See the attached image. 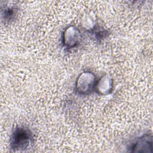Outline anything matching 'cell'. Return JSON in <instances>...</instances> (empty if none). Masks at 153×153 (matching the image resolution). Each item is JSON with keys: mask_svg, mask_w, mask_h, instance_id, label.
I'll list each match as a JSON object with an SVG mask.
<instances>
[{"mask_svg": "<svg viewBox=\"0 0 153 153\" xmlns=\"http://www.w3.org/2000/svg\"><path fill=\"white\" fill-rule=\"evenodd\" d=\"M78 39V34L77 30L72 27L68 28L65 32L64 44L68 47H73L77 44Z\"/></svg>", "mask_w": 153, "mask_h": 153, "instance_id": "4", "label": "cell"}, {"mask_svg": "<svg viewBox=\"0 0 153 153\" xmlns=\"http://www.w3.org/2000/svg\"><path fill=\"white\" fill-rule=\"evenodd\" d=\"M30 134L23 129L17 130L13 136L12 145L14 149H25L30 142Z\"/></svg>", "mask_w": 153, "mask_h": 153, "instance_id": "2", "label": "cell"}, {"mask_svg": "<svg viewBox=\"0 0 153 153\" xmlns=\"http://www.w3.org/2000/svg\"><path fill=\"white\" fill-rule=\"evenodd\" d=\"M94 84V76L92 74L85 72L81 74L77 81V90L81 93H87Z\"/></svg>", "mask_w": 153, "mask_h": 153, "instance_id": "1", "label": "cell"}, {"mask_svg": "<svg viewBox=\"0 0 153 153\" xmlns=\"http://www.w3.org/2000/svg\"><path fill=\"white\" fill-rule=\"evenodd\" d=\"M134 152H151L152 136L145 135L140 138L133 147Z\"/></svg>", "mask_w": 153, "mask_h": 153, "instance_id": "3", "label": "cell"}]
</instances>
